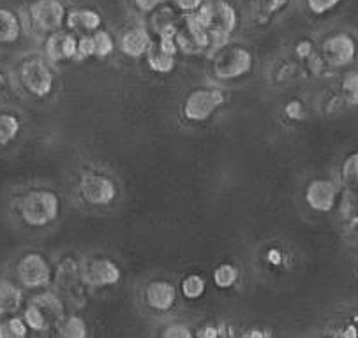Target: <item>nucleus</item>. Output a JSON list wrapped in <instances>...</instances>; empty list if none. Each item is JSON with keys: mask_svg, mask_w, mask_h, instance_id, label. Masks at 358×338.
<instances>
[{"mask_svg": "<svg viewBox=\"0 0 358 338\" xmlns=\"http://www.w3.org/2000/svg\"><path fill=\"white\" fill-rule=\"evenodd\" d=\"M191 15L208 30L210 43L215 45V48L226 46L229 36L235 32L236 25H238L235 8L224 0H219L214 4H205L203 2L200 9H196Z\"/></svg>", "mask_w": 358, "mask_h": 338, "instance_id": "obj_1", "label": "nucleus"}, {"mask_svg": "<svg viewBox=\"0 0 358 338\" xmlns=\"http://www.w3.org/2000/svg\"><path fill=\"white\" fill-rule=\"evenodd\" d=\"M20 215L30 228H45L59 219L60 199L48 189H34L20 199Z\"/></svg>", "mask_w": 358, "mask_h": 338, "instance_id": "obj_2", "label": "nucleus"}, {"mask_svg": "<svg viewBox=\"0 0 358 338\" xmlns=\"http://www.w3.org/2000/svg\"><path fill=\"white\" fill-rule=\"evenodd\" d=\"M320 57L327 69L344 71L358 62V39L350 30L329 34L320 45Z\"/></svg>", "mask_w": 358, "mask_h": 338, "instance_id": "obj_3", "label": "nucleus"}, {"mask_svg": "<svg viewBox=\"0 0 358 338\" xmlns=\"http://www.w3.org/2000/svg\"><path fill=\"white\" fill-rule=\"evenodd\" d=\"M64 310H66L64 302L57 294L41 293L27 303L23 319L30 330L46 331L59 326L60 321L64 319Z\"/></svg>", "mask_w": 358, "mask_h": 338, "instance_id": "obj_4", "label": "nucleus"}, {"mask_svg": "<svg viewBox=\"0 0 358 338\" xmlns=\"http://www.w3.org/2000/svg\"><path fill=\"white\" fill-rule=\"evenodd\" d=\"M20 80L30 96L45 99L53 92L55 74L43 57H30L20 66Z\"/></svg>", "mask_w": 358, "mask_h": 338, "instance_id": "obj_5", "label": "nucleus"}, {"mask_svg": "<svg viewBox=\"0 0 358 338\" xmlns=\"http://www.w3.org/2000/svg\"><path fill=\"white\" fill-rule=\"evenodd\" d=\"M16 277L25 289H41L52 284L53 270L43 254L29 252L16 265Z\"/></svg>", "mask_w": 358, "mask_h": 338, "instance_id": "obj_6", "label": "nucleus"}, {"mask_svg": "<svg viewBox=\"0 0 358 338\" xmlns=\"http://www.w3.org/2000/svg\"><path fill=\"white\" fill-rule=\"evenodd\" d=\"M221 53L214 60V73L219 80H236L252 69V53L245 46H231V48H219Z\"/></svg>", "mask_w": 358, "mask_h": 338, "instance_id": "obj_7", "label": "nucleus"}, {"mask_svg": "<svg viewBox=\"0 0 358 338\" xmlns=\"http://www.w3.org/2000/svg\"><path fill=\"white\" fill-rule=\"evenodd\" d=\"M226 96L221 89H196L185 97L184 117L191 122H205L224 104Z\"/></svg>", "mask_w": 358, "mask_h": 338, "instance_id": "obj_8", "label": "nucleus"}, {"mask_svg": "<svg viewBox=\"0 0 358 338\" xmlns=\"http://www.w3.org/2000/svg\"><path fill=\"white\" fill-rule=\"evenodd\" d=\"M341 184L330 178H314L306 187L303 198L307 206L316 214H332L337 208L341 196Z\"/></svg>", "mask_w": 358, "mask_h": 338, "instance_id": "obj_9", "label": "nucleus"}, {"mask_svg": "<svg viewBox=\"0 0 358 338\" xmlns=\"http://www.w3.org/2000/svg\"><path fill=\"white\" fill-rule=\"evenodd\" d=\"M66 6L60 0H34L29 8V18L34 29L52 34L66 23Z\"/></svg>", "mask_w": 358, "mask_h": 338, "instance_id": "obj_10", "label": "nucleus"}, {"mask_svg": "<svg viewBox=\"0 0 358 338\" xmlns=\"http://www.w3.org/2000/svg\"><path fill=\"white\" fill-rule=\"evenodd\" d=\"M80 196L87 205L108 206L117 198V185L103 173H87L80 180Z\"/></svg>", "mask_w": 358, "mask_h": 338, "instance_id": "obj_11", "label": "nucleus"}, {"mask_svg": "<svg viewBox=\"0 0 358 338\" xmlns=\"http://www.w3.org/2000/svg\"><path fill=\"white\" fill-rule=\"evenodd\" d=\"M80 277L85 286L108 287L115 286L122 279V272L115 261L108 258H94L83 263L80 268Z\"/></svg>", "mask_w": 358, "mask_h": 338, "instance_id": "obj_12", "label": "nucleus"}, {"mask_svg": "<svg viewBox=\"0 0 358 338\" xmlns=\"http://www.w3.org/2000/svg\"><path fill=\"white\" fill-rule=\"evenodd\" d=\"M45 53L50 62L59 64L66 60L76 59L78 53V39L73 32H64V30H55L50 34L46 39Z\"/></svg>", "mask_w": 358, "mask_h": 338, "instance_id": "obj_13", "label": "nucleus"}, {"mask_svg": "<svg viewBox=\"0 0 358 338\" xmlns=\"http://www.w3.org/2000/svg\"><path fill=\"white\" fill-rule=\"evenodd\" d=\"M145 300L152 310L168 312L177 303V287L168 280H154L145 289Z\"/></svg>", "mask_w": 358, "mask_h": 338, "instance_id": "obj_14", "label": "nucleus"}, {"mask_svg": "<svg viewBox=\"0 0 358 338\" xmlns=\"http://www.w3.org/2000/svg\"><path fill=\"white\" fill-rule=\"evenodd\" d=\"M152 36L145 27H134V29L127 30L120 39V50L124 55L129 59H141L147 55L148 48L152 46Z\"/></svg>", "mask_w": 358, "mask_h": 338, "instance_id": "obj_15", "label": "nucleus"}, {"mask_svg": "<svg viewBox=\"0 0 358 338\" xmlns=\"http://www.w3.org/2000/svg\"><path fill=\"white\" fill-rule=\"evenodd\" d=\"M66 25L73 34H92L101 27V15L94 9H74L67 13Z\"/></svg>", "mask_w": 358, "mask_h": 338, "instance_id": "obj_16", "label": "nucleus"}, {"mask_svg": "<svg viewBox=\"0 0 358 338\" xmlns=\"http://www.w3.org/2000/svg\"><path fill=\"white\" fill-rule=\"evenodd\" d=\"M25 303L23 289L11 280H0V317L15 316Z\"/></svg>", "mask_w": 358, "mask_h": 338, "instance_id": "obj_17", "label": "nucleus"}, {"mask_svg": "<svg viewBox=\"0 0 358 338\" xmlns=\"http://www.w3.org/2000/svg\"><path fill=\"white\" fill-rule=\"evenodd\" d=\"M337 96L344 108H358V66H351L341 74Z\"/></svg>", "mask_w": 358, "mask_h": 338, "instance_id": "obj_18", "label": "nucleus"}, {"mask_svg": "<svg viewBox=\"0 0 358 338\" xmlns=\"http://www.w3.org/2000/svg\"><path fill=\"white\" fill-rule=\"evenodd\" d=\"M147 64L154 73L168 74L177 66V53L163 48L159 43H152V46L147 52Z\"/></svg>", "mask_w": 358, "mask_h": 338, "instance_id": "obj_19", "label": "nucleus"}, {"mask_svg": "<svg viewBox=\"0 0 358 338\" xmlns=\"http://www.w3.org/2000/svg\"><path fill=\"white\" fill-rule=\"evenodd\" d=\"M337 214L343 221L344 228L358 224V187L341 189L339 201H337Z\"/></svg>", "mask_w": 358, "mask_h": 338, "instance_id": "obj_20", "label": "nucleus"}, {"mask_svg": "<svg viewBox=\"0 0 358 338\" xmlns=\"http://www.w3.org/2000/svg\"><path fill=\"white\" fill-rule=\"evenodd\" d=\"M23 25L13 9L0 8V45H15L22 37Z\"/></svg>", "mask_w": 358, "mask_h": 338, "instance_id": "obj_21", "label": "nucleus"}, {"mask_svg": "<svg viewBox=\"0 0 358 338\" xmlns=\"http://www.w3.org/2000/svg\"><path fill=\"white\" fill-rule=\"evenodd\" d=\"M22 133V118L13 111H0V148L15 143Z\"/></svg>", "mask_w": 358, "mask_h": 338, "instance_id": "obj_22", "label": "nucleus"}, {"mask_svg": "<svg viewBox=\"0 0 358 338\" xmlns=\"http://www.w3.org/2000/svg\"><path fill=\"white\" fill-rule=\"evenodd\" d=\"M341 187L357 189L358 187V150L346 155L341 164Z\"/></svg>", "mask_w": 358, "mask_h": 338, "instance_id": "obj_23", "label": "nucleus"}, {"mask_svg": "<svg viewBox=\"0 0 358 338\" xmlns=\"http://www.w3.org/2000/svg\"><path fill=\"white\" fill-rule=\"evenodd\" d=\"M57 328H59L60 337H66V338L87 337V323H85V319H82L80 316L64 317Z\"/></svg>", "mask_w": 358, "mask_h": 338, "instance_id": "obj_24", "label": "nucleus"}, {"mask_svg": "<svg viewBox=\"0 0 358 338\" xmlns=\"http://www.w3.org/2000/svg\"><path fill=\"white\" fill-rule=\"evenodd\" d=\"M29 335V326L25 319L18 316H8L0 323V338H25Z\"/></svg>", "mask_w": 358, "mask_h": 338, "instance_id": "obj_25", "label": "nucleus"}, {"mask_svg": "<svg viewBox=\"0 0 358 338\" xmlns=\"http://www.w3.org/2000/svg\"><path fill=\"white\" fill-rule=\"evenodd\" d=\"M180 289L185 300H200L205 294V291H207V282L198 273H191V275H187L182 280Z\"/></svg>", "mask_w": 358, "mask_h": 338, "instance_id": "obj_26", "label": "nucleus"}, {"mask_svg": "<svg viewBox=\"0 0 358 338\" xmlns=\"http://www.w3.org/2000/svg\"><path fill=\"white\" fill-rule=\"evenodd\" d=\"M214 284L219 287V289H229L236 284L238 280V268L231 263H222L217 268L214 270Z\"/></svg>", "mask_w": 358, "mask_h": 338, "instance_id": "obj_27", "label": "nucleus"}, {"mask_svg": "<svg viewBox=\"0 0 358 338\" xmlns=\"http://www.w3.org/2000/svg\"><path fill=\"white\" fill-rule=\"evenodd\" d=\"M90 36H92L94 57H97V59H106V57H110L111 53H113L115 41L110 32L97 29L96 32H92Z\"/></svg>", "mask_w": 358, "mask_h": 338, "instance_id": "obj_28", "label": "nucleus"}, {"mask_svg": "<svg viewBox=\"0 0 358 338\" xmlns=\"http://www.w3.org/2000/svg\"><path fill=\"white\" fill-rule=\"evenodd\" d=\"M343 0H306L307 8L313 15L316 16H325L332 13Z\"/></svg>", "mask_w": 358, "mask_h": 338, "instance_id": "obj_29", "label": "nucleus"}, {"mask_svg": "<svg viewBox=\"0 0 358 338\" xmlns=\"http://www.w3.org/2000/svg\"><path fill=\"white\" fill-rule=\"evenodd\" d=\"M285 115L289 118V120H300V118H303V115H306V108H303L302 101L299 99L289 101V103L285 106Z\"/></svg>", "mask_w": 358, "mask_h": 338, "instance_id": "obj_30", "label": "nucleus"}, {"mask_svg": "<svg viewBox=\"0 0 358 338\" xmlns=\"http://www.w3.org/2000/svg\"><path fill=\"white\" fill-rule=\"evenodd\" d=\"M163 337H166V338H191V337H194V333H192V331L189 330L185 324H171V326H168L166 330H164Z\"/></svg>", "mask_w": 358, "mask_h": 338, "instance_id": "obj_31", "label": "nucleus"}, {"mask_svg": "<svg viewBox=\"0 0 358 338\" xmlns=\"http://www.w3.org/2000/svg\"><path fill=\"white\" fill-rule=\"evenodd\" d=\"M166 0H134L136 8L140 9L141 13H154L155 9L161 8Z\"/></svg>", "mask_w": 358, "mask_h": 338, "instance_id": "obj_32", "label": "nucleus"}, {"mask_svg": "<svg viewBox=\"0 0 358 338\" xmlns=\"http://www.w3.org/2000/svg\"><path fill=\"white\" fill-rule=\"evenodd\" d=\"M295 53L300 57V59H313L314 45L310 43V41H300L295 48Z\"/></svg>", "mask_w": 358, "mask_h": 338, "instance_id": "obj_33", "label": "nucleus"}, {"mask_svg": "<svg viewBox=\"0 0 358 338\" xmlns=\"http://www.w3.org/2000/svg\"><path fill=\"white\" fill-rule=\"evenodd\" d=\"M173 4L177 6L180 11L194 13L196 9H200V6L203 4V0H173Z\"/></svg>", "mask_w": 358, "mask_h": 338, "instance_id": "obj_34", "label": "nucleus"}, {"mask_svg": "<svg viewBox=\"0 0 358 338\" xmlns=\"http://www.w3.org/2000/svg\"><path fill=\"white\" fill-rule=\"evenodd\" d=\"M222 330H217V326H214V324H207V326L203 328V330L198 333V337L201 338H219L222 337Z\"/></svg>", "mask_w": 358, "mask_h": 338, "instance_id": "obj_35", "label": "nucleus"}, {"mask_svg": "<svg viewBox=\"0 0 358 338\" xmlns=\"http://www.w3.org/2000/svg\"><path fill=\"white\" fill-rule=\"evenodd\" d=\"M346 233H348V240H350V245L353 247L355 250H358V224L346 228Z\"/></svg>", "mask_w": 358, "mask_h": 338, "instance_id": "obj_36", "label": "nucleus"}, {"mask_svg": "<svg viewBox=\"0 0 358 338\" xmlns=\"http://www.w3.org/2000/svg\"><path fill=\"white\" fill-rule=\"evenodd\" d=\"M266 259H268L272 265H279V263H281V252H279L277 249H272L268 252V258H266Z\"/></svg>", "mask_w": 358, "mask_h": 338, "instance_id": "obj_37", "label": "nucleus"}, {"mask_svg": "<svg viewBox=\"0 0 358 338\" xmlns=\"http://www.w3.org/2000/svg\"><path fill=\"white\" fill-rule=\"evenodd\" d=\"M265 4L268 11H277L282 4H286V0H265Z\"/></svg>", "mask_w": 358, "mask_h": 338, "instance_id": "obj_38", "label": "nucleus"}, {"mask_svg": "<svg viewBox=\"0 0 358 338\" xmlns=\"http://www.w3.org/2000/svg\"><path fill=\"white\" fill-rule=\"evenodd\" d=\"M270 333H266V331H258V330H251V331H248V333H244V337H248V338H265V337H268Z\"/></svg>", "mask_w": 358, "mask_h": 338, "instance_id": "obj_39", "label": "nucleus"}, {"mask_svg": "<svg viewBox=\"0 0 358 338\" xmlns=\"http://www.w3.org/2000/svg\"><path fill=\"white\" fill-rule=\"evenodd\" d=\"M6 83H8V76H6V73L2 71V67H0V89L6 87Z\"/></svg>", "mask_w": 358, "mask_h": 338, "instance_id": "obj_40", "label": "nucleus"}]
</instances>
